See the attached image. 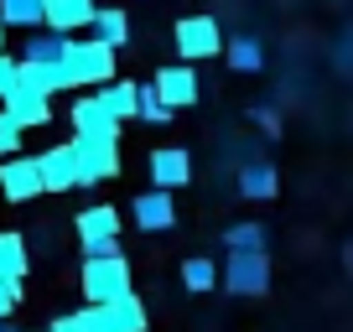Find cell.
I'll return each instance as SVG.
<instances>
[{
	"instance_id": "1",
	"label": "cell",
	"mask_w": 353,
	"mask_h": 332,
	"mask_svg": "<svg viewBox=\"0 0 353 332\" xmlns=\"http://www.w3.org/2000/svg\"><path fill=\"white\" fill-rule=\"evenodd\" d=\"M114 63H120V52H114L110 42H99V37H68V52H63V73H68V89H99V83H110L114 78Z\"/></svg>"
},
{
	"instance_id": "2",
	"label": "cell",
	"mask_w": 353,
	"mask_h": 332,
	"mask_svg": "<svg viewBox=\"0 0 353 332\" xmlns=\"http://www.w3.org/2000/svg\"><path fill=\"white\" fill-rule=\"evenodd\" d=\"M130 286V260L120 255V249H110V255H83V296L88 307H110V301H120Z\"/></svg>"
},
{
	"instance_id": "3",
	"label": "cell",
	"mask_w": 353,
	"mask_h": 332,
	"mask_svg": "<svg viewBox=\"0 0 353 332\" xmlns=\"http://www.w3.org/2000/svg\"><path fill=\"white\" fill-rule=\"evenodd\" d=\"M270 276H276L270 270V249H229V260L219 270V286L229 296H265Z\"/></svg>"
},
{
	"instance_id": "4",
	"label": "cell",
	"mask_w": 353,
	"mask_h": 332,
	"mask_svg": "<svg viewBox=\"0 0 353 332\" xmlns=\"http://www.w3.org/2000/svg\"><path fill=\"white\" fill-rule=\"evenodd\" d=\"M120 208H110V203H88V208H78L73 218V234H78V249L83 255H110V249H120Z\"/></svg>"
},
{
	"instance_id": "5",
	"label": "cell",
	"mask_w": 353,
	"mask_h": 332,
	"mask_svg": "<svg viewBox=\"0 0 353 332\" xmlns=\"http://www.w3.org/2000/svg\"><path fill=\"white\" fill-rule=\"evenodd\" d=\"M172 47L182 63H203V57H219L223 52V26L213 16H182L172 26Z\"/></svg>"
},
{
	"instance_id": "6",
	"label": "cell",
	"mask_w": 353,
	"mask_h": 332,
	"mask_svg": "<svg viewBox=\"0 0 353 332\" xmlns=\"http://www.w3.org/2000/svg\"><path fill=\"white\" fill-rule=\"evenodd\" d=\"M151 89H156V99L176 114V110H192V104H198L203 78H198V68H192V63H166L161 73L151 78Z\"/></svg>"
},
{
	"instance_id": "7",
	"label": "cell",
	"mask_w": 353,
	"mask_h": 332,
	"mask_svg": "<svg viewBox=\"0 0 353 332\" xmlns=\"http://www.w3.org/2000/svg\"><path fill=\"white\" fill-rule=\"evenodd\" d=\"M78 145V187L120 177V141H73Z\"/></svg>"
},
{
	"instance_id": "8",
	"label": "cell",
	"mask_w": 353,
	"mask_h": 332,
	"mask_svg": "<svg viewBox=\"0 0 353 332\" xmlns=\"http://www.w3.org/2000/svg\"><path fill=\"white\" fill-rule=\"evenodd\" d=\"M0 110L11 114L21 130H42V125H52V99H47L42 89H26L21 78H16L11 89H6V99H0Z\"/></svg>"
},
{
	"instance_id": "9",
	"label": "cell",
	"mask_w": 353,
	"mask_h": 332,
	"mask_svg": "<svg viewBox=\"0 0 353 332\" xmlns=\"http://www.w3.org/2000/svg\"><path fill=\"white\" fill-rule=\"evenodd\" d=\"M37 172H42V192H73L78 187V145L73 141L47 145L37 156Z\"/></svg>"
},
{
	"instance_id": "10",
	"label": "cell",
	"mask_w": 353,
	"mask_h": 332,
	"mask_svg": "<svg viewBox=\"0 0 353 332\" xmlns=\"http://www.w3.org/2000/svg\"><path fill=\"white\" fill-rule=\"evenodd\" d=\"M68 120H73V141H120V120L99 104V94H83Z\"/></svg>"
},
{
	"instance_id": "11",
	"label": "cell",
	"mask_w": 353,
	"mask_h": 332,
	"mask_svg": "<svg viewBox=\"0 0 353 332\" xmlns=\"http://www.w3.org/2000/svg\"><path fill=\"white\" fill-rule=\"evenodd\" d=\"M0 192H6V198L11 203H32L37 192H42V172H37V156H0Z\"/></svg>"
},
{
	"instance_id": "12",
	"label": "cell",
	"mask_w": 353,
	"mask_h": 332,
	"mask_svg": "<svg viewBox=\"0 0 353 332\" xmlns=\"http://www.w3.org/2000/svg\"><path fill=\"white\" fill-rule=\"evenodd\" d=\"M130 218H135V229H145V234H166V229L176 223V203H172V192H166V187L141 192V198L130 203Z\"/></svg>"
},
{
	"instance_id": "13",
	"label": "cell",
	"mask_w": 353,
	"mask_h": 332,
	"mask_svg": "<svg viewBox=\"0 0 353 332\" xmlns=\"http://www.w3.org/2000/svg\"><path fill=\"white\" fill-rule=\"evenodd\" d=\"M151 187H166V192H176V187H188L192 182V156L182 151V145H161V151H151Z\"/></svg>"
},
{
	"instance_id": "14",
	"label": "cell",
	"mask_w": 353,
	"mask_h": 332,
	"mask_svg": "<svg viewBox=\"0 0 353 332\" xmlns=\"http://www.w3.org/2000/svg\"><path fill=\"white\" fill-rule=\"evenodd\" d=\"M234 187H239V198H250V203H270L281 192V172L270 161H244L239 177H234Z\"/></svg>"
},
{
	"instance_id": "15",
	"label": "cell",
	"mask_w": 353,
	"mask_h": 332,
	"mask_svg": "<svg viewBox=\"0 0 353 332\" xmlns=\"http://www.w3.org/2000/svg\"><path fill=\"white\" fill-rule=\"evenodd\" d=\"M94 21V0H47V26L63 37H78Z\"/></svg>"
},
{
	"instance_id": "16",
	"label": "cell",
	"mask_w": 353,
	"mask_h": 332,
	"mask_svg": "<svg viewBox=\"0 0 353 332\" xmlns=\"http://www.w3.org/2000/svg\"><path fill=\"white\" fill-rule=\"evenodd\" d=\"M223 57H229L234 73H260V68H265V42H260L254 32L223 37Z\"/></svg>"
},
{
	"instance_id": "17",
	"label": "cell",
	"mask_w": 353,
	"mask_h": 332,
	"mask_svg": "<svg viewBox=\"0 0 353 332\" xmlns=\"http://www.w3.org/2000/svg\"><path fill=\"white\" fill-rule=\"evenodd\" d=\"M16 78H21L26 89H42L47 99H52V94H68L63 63H21V57H16Z\"/></svg>"
},
{
	"instance_id": "18",
	"label": "cell",
	"mask_w": 353,
	"mask_h": 332,
	"mask_svg": "<svg viewBox=\"0 0 353 332\" xmlns=\"http://www.w3.org/2000/svg\"><path fill=\"white\" fill-rule=\"evenodd\" d=\"M94 37H99V42H110L114 52H120V47H130V16L120 11V6H94Z\"/></svg>"
},
{
	"instance_id": "19",
	"label": "cell",
	"mask_w": 353,
	"mask_h": 332,
	"mask_svg": "<svg viewBox=\"0 0 353 332\" xmlns=\"http://www.w3.org/2000/svg\"><path fill=\"white\" fill-rule=\"evenodd\" d=\"M135 89L141 83H130V78H110V83H99V104L125 125V120H135Z\"/></svg>"
},
{
	"instance_id": "20",
	"label": "cell",
	"mask_w": 353,
	"mask_h": 332,
	"mask_svg": "<svg viewBox=\"0 0 353 332\" xmlns=\"http://www.w3.org/2000/svg\"><path fill=\"white\" fill-rule=\"evenodd\" d=\"M26 270H32L26 239H21V234H6V229H0V280H26Z\"/></svg>"
},
{
	"instance_id": "21",
	"label": "cell",
	"mask_w": 353,
	"mask_h": 332,
	"mask_svg": "<svg viewBox=\"0 0 353 332\" xmlns=\"http://www.w3.org/2000/svg\"><path fill=\"white\" fill-rule=\"evenodd\" d=\"M63 52H68V37L52 32V26H37V32L26 37V57L21 63H63Z\"/></svg>"
},
{
	"instance_id": "22",
	"label": "cell",
	"mask_w": 353,
	"mask_h": 332,
	"mask_svg": "<svg viewBox=\"0 0 353 332\" xmlns=\"http://www.w3.org/2000/svg\"><path fill=\"white\" fill-rule=\"evenodd\" d=\"M0 21L37 32V26H47V0H0Z\"/></svg>"
},
{
	"instance_id": "23",
	"label": "cell",
	"mask_w": 353,
	"mask_h": 332,
	"mask_svg": "<svg viewBox=\"0 0 353 332\" xmlns=\"http://www.w3.org/2000/svg\"><path fill=\"white\" fill-rule=\"evenodd\" d=\"M47 332H120L110 322V311L104 307H83V311H68V317H57Z\"/></svg>"
},
{
	"instance_id": "24",
	"label": "cell",
	"mask_w": 353,
	"mask_h": 332,
	"mask_svg": "<svg viewBox=\"0 0 353 332\" xmlns=\"http://www.w3.org/2000/svg\"><path fill=\"white\" fill-rule=\"evenodd\" d=\"M104 311H110V322H114L120 332H145V327H151V317H145V307H141V296H135V291H125V296L110 301Z\"/></svg>"
},
{
	"instance_id": "25",
	"label": "cell",
	"mask_w": 353,
	"mask_h": 332,
	"mask_svg": "<svg viewBox=\"0 0 353 332\" xmlns=\"http://www.w3.org/2000/svg\"><path fill=\"white\" fill-rule=\"evenodd\" d=\"M182 286H188L192 296H208V291L219 286V265H213L208 255H192V260H182Z\"/></svg>"
},
{
	"instance_id": "26",
	"label": "cell",
	"mask_w": 353,
	"mask_h": 332,
	"mask_svg": "<svg viewBox=\"0 0 353 332\" xmlns=\"http://www.w3.org/2000/svg\"><path fill=\"white\" fill-rule=\"evenodd\" d=\"M265 244H270V229L254 223V218L229 223V229H223V249H265Z\"/></svg>"
},
{
	"instance_id": "27",
	"label": "cell",
	"mask_w": 353,
	"mask_h": 332,
	"mask_svg": "<svg viewBox=\"0 0 353 332\" xmlns=\"http://www.w3.org/2000/svg\"><path fill=\"white\" fill-rule=\"evenodd\" d=\"M135 120H145V125H172V110L156 99L151 83H141V89H135Z\"/></svg>"
},
{
	"instance_id": "28",
	"label": "cell",
	"mask_w": 353,
	"mask_h": 332,
	"mask_svg": "<svg viewBox=\"0 0 353 332\" xmlns=\"http://www.w3.org/2000/svg\"><path fill=\"white\" fill-rule=\"evenodd\" d=\"M21 135H26V130H21V125H16L6 110H0V156H11L16 145H21Z\"/></svg>"
},
{
	"instance_id": "29",
	"label": "cell",
	"mask_w": 353,
	"mask_h": 332,
	"mask_svg": "<svg viewBox=\"0 0 353 332\" xmlns=\"http://www.w3.org/2000/svg\"><path fill=\"white\" fill-rule=\"evenodd\" d=\"M250 120L260 125V135H281V114L270 110V104H260V110H250Z\"/></svg>"
},
{
	"instance_id": "30",
	"label": "cell",
	"mask_w": 353,
	"mask_h": 332,
	"mask_svg": "<svg viewBox=\"0 0 353 332\" xmlns=\"http://www.w3.org/2000/svg\"><path fill=\"white\" fill-rule=\"evenodd\" d=\"M21 301V280H0V317H11Z\"/></svg>"
},
{
	"instance_id": "31",
	"label": "cell",
	"mask_w": 353,
	"mask_h": 332,
	"mask_svg": "<svg viewBox=\"0 0 353 332\" xmlns=\"http://www.w3.org/2000/svg\"><path fill=\"white\" fill-rule=\"evenodd\" d=\"M16 83V57L11 52H0V99H6V89Z\"/></svg>"
},
{
	"instance_id": "32",
	"label": "cell",
	"mask_w": 353,
	"mask_h": 332,
	"mask_svg": "<svg viewBox=\"0 0 353 332\" xmlns=\"http://www.w3.org/2000/svg\"><path fill=\"white\" fill-rule=\"evenodd\" d=\"M343 265H348V276H353V239L343 244Z\"/></svg>"
},
{
	"instance_id": "33",
	"label": "cell",
	"mask_w": 353,
	"mask_h": 332,
	"mask_svg": "<svg viewBox=\"0 0 353 332\" xmlns=\"http://www.w3.org/2000/svg\"><path fill=\"white\" fill-rule=\"evenodd\" d=\"M0 47H6V21H0Z\"/></svg>"
}]
</instances>
